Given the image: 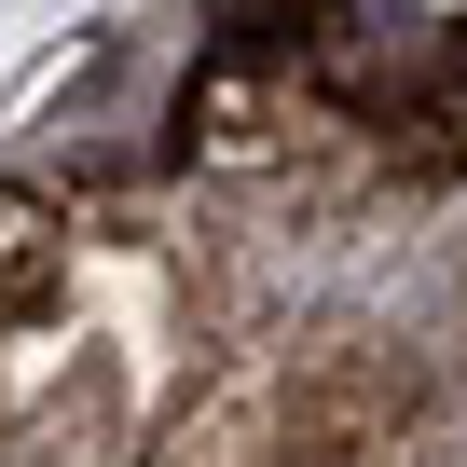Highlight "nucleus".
<instances>
[{"label": "nucleus", "mask_w": 467, "mask_h": 467, "mask_svg": "<svg viewBox=\"0 0 467 467\" xmlns=\"http://www.w3.org/2000/svg\"><path fill=\"white\" fill-rule=\"evenodd\" d=\"M440 124H467V15L440 28Z\"/></svg>", "instance_id": "f257e3e1"}]
</instances>
